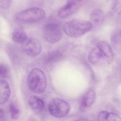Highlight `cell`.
Segmentation results:
<instances>
[{
    "label": "cell",
    "mask_w": 121,
    "mask_h": 121,
    "mask_svg": "<svg viewBox=\"0 0 121 121\" xmlns=\"http://www.w3.org/2000/svg\"><path fill=\"white\" fill-rule=\"evenodd\" d=\"M70 105L67 102L59 98L52 99L48 105L49 113L57 118H62L66 116L70 110Z\"/></svg>",
    "instance_id": "6"
},
{
    "label": "cell",
    "mask_w": 121,
    "mask_h": 121,
    "mask_svg": "<svg viewBox=\"0 0 121 121\" xmlns=\"http://www.w3.org/2000/svg\"><path fill=\"white\" fill-rule=\"evenodd\" d=\"M76 121H89L87 119H81L78 120Z\"/></svg>",
    "instance_id": "22"
},
{
    "label": "cell",
    "mask_w": 121,
    "mask_h": 121,
    "mask_svg": "<svg viewBox=\"0 0 121 121\" xmlns=\"http://www.w3.org/2000/svg\"><path fill=\"white\" fill-rule=\"evenodd\" d=\"M43 32L45 39L51 43H56L62 37L60 25L54 20H50L45 24L43 28Z\"/></svg>",
    "instance_id": "5"
},
{
    "label": "cell",
    "mask_w": 121,
    "mask_h": 121,
    "mask_svg": "<svg viewBox=\"0 0 121 121\" xmlns=\"http://www.w3.org/2000/svg\"><path fill=\"white\" fill-rule=\"evenodd\" d=\"M63 54L61 51L56 50L48 53L44 58L46 63H54L60 61L63 58Z\"/></svg>",
    "instance_id": "10"
},
{
    "label": "cell",
    "mask_w": 121,
    "mask_h": 121,
    "mask_svg": "<svg viewBox=\"0 0 121 121\" xmlns=\"http://www.w3.org/2000/svg\"><path fill=\"white\" fill-rule=\"evenodd\" d=\"M114 59V53L109 44L105 41H100L93 48L88 56V60L93 65L111 64Z\"/></svg>",
    "instance_id": "1"
},
{
    "label": "cell",
    "mask_w": 121,
    "mask_h": 121,
    "mask_svg": "<svg viewBox=\"0 0 121 121\" xmlns=\"http://www.w3.org/2000/svg\"><path fill=\"white\" fill-rule=\"evenodd\" d=\"M118 1H115L114 4H112V7L111 9V10L110 13V14H112L113 13L115 12V11L117 10V5H119V3H118Z\"/></svg>",
    "instance_id": "20"
},
{
    "label": "cell",
    "mask_w": 121,
    "mask_h": 121,
    "mask_svg": "<svg viewBox=\"0 0 121 121\" xmlns=\"http://www.w3.org/2000/svg\"><path fill=\"white\" fill-rule=\"evenodd\" d=\"M95 98V92L92 90L88 91L83 95L81 99V107L84 108L90 107L94 103Z\"/></svg>",
    "instance_id": "11"
},
{
    "label": "cell",
    "mask_w": 121,
    "mask_h": 121,
    "mask_svg": "<svg viewBox=\"0 0 121 121\" xmlns=\"http://www.w3.org/2000/svg\"><path fill=\"white\" fill-rule=\"evenodd\" d=\"M12 38L14 41L17 43H24L28 39L26 32L21 29L14 30L12 34Z\"/></svg>",
    "instance_id": "14"
},
{
    "label": "cell",
    "mask_w": 121,
    "mask_h": 121,
    "mask_svg": "<svg viewBox=\"0 0 121 121\" xmlns=\"http://www.w3.org/2000/svg\"><path fill=\"white\" fill-rule=\"evenodd\" d=\"M11 95V89L8 83L4 80H0V105L4 104Z\"/></svg>",
    "instance_id": "9"
},
{
    "label": "cell",
    "mask_w": 121,
    "mask_h": 121,
    "mask_svg": "<svg viewBox=\"0 0 121 121\" xmlns=\"http://www.w3.org/2000/svg\"><path fill=\"white\" fill-rule=\"evenodd\" d=\"M83 2V1L81 0L68 1L58 10V17L61 19H64L71 16L78 10Z\"/></svg>",
    "instance_id": "7"
},
{
    "label": "cell",
    "mask_w": 121,
    "mask_h": 121,
    "mask_svg": "<svg viewBox=\"0 0 121 121\" xmlns=\"http://www.w3.org/2000/svg\"><path fill=\"white\" fill-rule=\"evenodd\" d=\"M4 112L2 109H0V121H4Z\"/></svg>",
    "instance_id": "21"
},
{
    "label": "cell",
    "mask_w": 121,
    "mask_h": 121,
    "mask_svg": "<svg viewBox=\"0 0 121 121\" xmlns=\"http://www.w3.org/2000/svg\"><path fill=\"white\" fill-rule=\"evenodd\" d=\"M11 0H0V8L2 9H8L11 5Z\"/></svg>",
    "instance_id": "19"
},
{
    "label": "cell",
    "mask_w": 121,
    "mask_h": 121,
    "mask_svg": "<svg viewBox=\"0 0 121 121\" xmlns=\"http://www.w3.org/2000/svg\"><path fill=\"white\" fill-rule=\"evenodd\" d=\"M10 69L9 67L5 64H0V77L6 78L9 76Z\"/></svg>",
    "instance_id": "16"
},
{
    "label": "cell",
    "mask_w": 121,
    "mask_h": 121,
    "mask_svg": "<svg viewBox=\"0 0 121 121\" xmlns=\"http://www.w3.org/2000/svg\"><path fill=\"white\" fill-rule=\"evenodd\" d=\"M29 105L32 109L41 110L44 107V103L43 100L36 95L30 96L28 100Z\"/></svg>",
    "instance_id": "13"
},
{
    "label": "cell",
    "mask_w": 121,
    "mask_h": 121,
    "mask_svg": "<svg viewBox=\"0 0 121 121\" xmlns=\"http://www.w3.org/2000/svg\"><path fill=\"white\" fill-rule=\"evenodd\" d=\"M46 17L45 11L41 8H31L21 11L16 18L19 22L26 24H35L41 22Z\"/></svg>",
    "instance_id": "4"
},
{
    "label": "cell",
    "mask_w": 121,
    "mask_h": 121,
    "mask_svg": "<svg viewBox=\"0 0 121 121\" xmlns=\"http://www.w3.org/2000/svg\"><path fill=\"white\" fill-rule=\"evenodd\" d=\"M10 110L12 117L13 119L17 118L19 114L20 110L13 103H11L10 106Z\"/></svg>",
    "instance_id": "17"
},
{
    "label": "cell",
    "mask_w": 121,
    "mask_h": 121,
    "mask_svg": "<svg viewBox=\"0 0 121 121\" xmlns=\"http://www.w3.org/2000/svg\"><path fill=\"white\" fill-rule=\"evenodd\" d=\"M27 84L30 89L35 93L39 94L44 92L47 86L45 73L39 69H34L29 73Z\"/></svg>",
    "instance_id": "3"
},
{
    "label": "cell",
    "mask_w": 121,
    "mask_h": 121,
    "mask_svg": "<svg viewBox=\"0 0 121 121\" xmlns=\"http://www.w3.org/2000/svg\"><path fill=\"white\" fill-rule=\"evenodd\" d=\"M23 44V51L25 53L30 56H36L40 54L42 51L41 42L35 38L28 39Z\"/></svg>",
    "instance_id": "8"
},
{
    "label": "cell",
    "mask_w": 121,
    "mask_h": 121,
    "mask_svg": "<svg viewBox=\"0 0 121 121\" xmlns=\"http://www.w3.org/2000/svg\"><path fill=\"white\" fill-rule=\"evenodd\" d=\"M120 33L119 31H116L112 34V43L115 46L120 43Z\"/></svg>",
    "instance_id": "18"
},
{
    "label": "cell",
    "mask_w": 121,
    "mask_h": 121,
    "mask_svg": "<svg viewBox=\"0 0 121 121\" xmlns=\"http://www.w3.org/2000/svg\"><path fill=\"white\" fill-rule=\"evenodd\" d=\"M104 14L100 9L96 8L92 10L91 13L90 18L91 20L95 23H100L104 19Z\"/></svg>",
    "instance_id": "15"
},
{
    "label": "cell",
    "mask_w": 121,
    "mask_h": 121,
    "mask_svg": "<svg viewBox=\"0 0 121 121\" xmlns=\"http://www.w3.org/2000/svg\"><path fill=\"white\" fill-rule=\"evenodd\" d=\"M98 121H121V118L118 115L113 112L102 111L98 113Z\"/></svg>",
    "instance_id": "12"
},
{
    "label": "cell",
    "mask_w": 121,
    "mask_h": 121,
    "mask_svg": "<svg viewBox=\"0 0 121 121\" xmlns=\"http://www.w3.org/2000/svg\"><path fill=\"white\" fill-rule=\"evenodd\" d=\"M92 24L90 21L73 19L67 22L63 30L66 35L73 38H78L84 35L92 29Z\"/></svg>",
    "instance_id": "2"
}]
</instances>
